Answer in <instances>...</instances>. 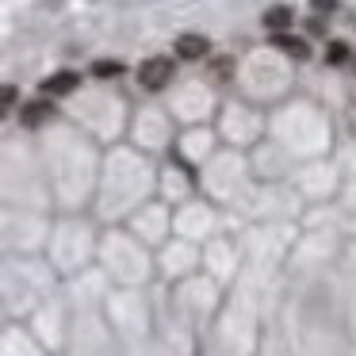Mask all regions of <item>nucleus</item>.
<instances>
[{
    "label": "nucleus",
    "mask_w": 356,
    "mask_h": 356,
    "mask_svg": "<svg viewBox=\"0 0 356 356\" xmlns=\"http://www.w3.org/2000/svg\"><path fill=\"white\" fill-rule=\"evenodd\" d=\"M211 42L203 39V35H180L177 39V54L188 58V62H200V58H207Z\"/></svg>",
    "instance_id": "obj_2"
},
{
    "label": "nucleus",
    "mask_w": 356,
    "mask_h": 356,
    "mask_svg": "<svg viewBox=\"0 0 356 356\" xmlns=\"http://www.w3.org/2000/svg\"><path fill=\"white\" fill-rule=\"evenodd\" d=\"M12 104H16V88L8 85V88H4V108H12Z\"/></svg>",
    "instance_id": "obj_10"
},
{
    "label": "nucleus",
    "mask_w": 356,
    "mask_h": 356,
    "mask_svg": "<svg viewBox=\"0 0 356 356\" xmlns=\"http://www.w3.org/2000/svg\"><path fill=\"white\" fill-rule=\"evenodd\" d=\"M47 119H54V104H47V100H31L19 111V123L24 127H42Z\"/></svg>",
    "instance_id": "obj_3"
},
{
    "label": "nucleus",
    "mask_w": 356,
    "mask_h": 356,
    "mask_svg": "<svg viewBox=\"0 0 356 356\" xmlns=\"http://www.w3.org/2000/svg\"><path fill=\"white\" fill-rule=\"evenodd\" d=\"M119 73H123V62H108V58H104V62H96L92 65V77H119Z\"/></svg>",
    "instance_id": "obj_7"
},
{
    "label": "nucleus",
    "mask_w": 356,
    "mask_h": 356,
    "mask_svg": "<svg viewBox=\"0 0 356 356\" xmlns=\"http://www.w3.org/2000/svg\"><path fill=\"white\" fill-rule=\"evenodd\" d=\"M325 62H330V65L348 62V47H345V42H330V50H325Z\"/></svg>",
    "instance_id": "obj_8"
},
{
    "label": "nucleus",
    "mask_w": 356,
    "mask_h": 356,
    "mask_svg": "<svg viewBox=\"0 0 356 356\" xmlns=\"http://www.w3.org/2000/svg\"><path fill=\"white\" fill-rule=\"evenodd\" d=\"M172 58H146V62L138 65V81H142V88H149V92H157V88H165L172 81Z\"/></svg>",
    "instance_id": "obj_1"
},
{
    "label": "nucleus",
    "mask_w": 356,
    "mask_h": 356,
    "mask_svg": "<svg viewBox=\"0 0 356 356\" xmlns=\"http://www.w3.org/2000/svg\"><path fill=\"white\" fill-rule=\"evenodd\" d=\"M310 4H314V12H325V16L337 8V0H310Z\"/></svg>",
    "instance_id": "obj_9"
},
{
    "label": "nucleus",
    "mask_w": 356,
    "mask_h": 356,
    "mask_svg": "<svg viewBox=\"0 0 356 356\" xmlns=\"http://www.w3.org/2000/svg\"><path fill=\"white\" fill-rule=\"evenodd\" d=\"M291 8H284V4H276V8H268L264 12V27H268L272 35H284L287 27H291Z\"/></svg>",
    "instance_id": "obj_6"
},
{
    "label": "nucleus",
    "mask_w": 356,
    "mask_h": 356,
    "mask_svg": "<svg viewBox=\"0 0 356 356\" xmlns=\"http://www.w3.org/2000/svg\"><path fill=\"white\" fill-rule=\"evenodd\" d=\"M77 73H70V70H62V73H54V77H47L42 81V92L47 96H65V92H73L77 88Z\"/></svg>",
    "instance_id": "obj_4"
},
{
    "label": "nucleus",
    "mask_w": 356,
    "mask_h": 356,
    "mask_svg": "<svg viewBox=\"0 0 356 356\" xmlns=\"http://www.w3.org/2000/svg\"><path fill=\"white\" fill-rule=\"evenodd\" d=\"M272 47L284 50V54H291V58H299V62H302V58H310V47L299 39V35H272Z\"/></svg>",
    "instance_id": "obj_5"
}]
</instances>
